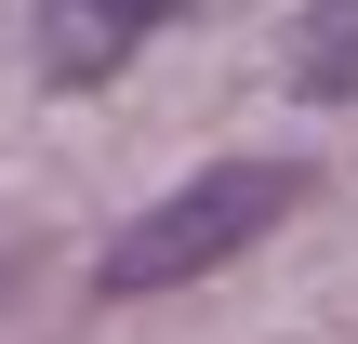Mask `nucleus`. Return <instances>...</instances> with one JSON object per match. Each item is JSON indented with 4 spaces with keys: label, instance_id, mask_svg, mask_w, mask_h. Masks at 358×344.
Returning a JSON list of instances; mask_svg holds the SVG:
<instances>
[{
    "label": "nucleus",
    "instance_id": "f257e3e1",
    "mask_svg": "<svg viewBox=\"0 0 358 344\" xmlns=\"http://www.w3.org/2000/svg\"><path fill=\"white\" fill-rule=\"evenodd\" d=\"M292 186H306L292 159H226V172H186L173 199H146V212L106 239V265H93V278H106L120 305H133V292H186V278H213L239 239H266V225L292 212Z\"/></svg>",
    "mask_w": 358,
    "mask_h": 344
},
{
    "label": "nucleus",
    "instance_id": "f03ea898",
    "mask_svg": "<svg viewBox=\"0 0 358 344\" xmlns=\"http://www.w3.org/2000/svg\"><path fill=\"white\" fill-rule=\"evenodd\" d=\"M173 13H186V0H40V80L93 93V80H106V66H133Z\"/></svg>",
    "mask_w": 358,
    "mask_h": 344
}]
</instances>
